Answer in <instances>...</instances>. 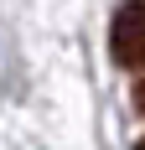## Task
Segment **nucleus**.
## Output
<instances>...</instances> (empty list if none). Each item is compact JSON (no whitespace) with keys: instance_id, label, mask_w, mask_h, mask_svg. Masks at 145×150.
Masks as SVG:
<instances>
[{"instance_id":"nucleus-1","label":"nucleus","mask_w":145,"mask_h":150,"mask_svg":"<svg viewBox=\"0 0 145 150\" xmlns=\"http://www.w3.org/2000/svg\"><path fill=\"white\" fill-rule=\"evenodd\" d=\"M109 42H114V62L145 67V0H124V5L114 11Z\"/></svg>"},{"instance_id":"nucleus-2","label":"nucleus","mask_w":145,"mask_h":150,"mask_svg":"<svg viewBox=\"0 0 145 150\" xmlns=\"http://www.w3.org/2000/svg\"><path fill=\"white\" fill-rule=\"evenodd\" d=\"M135 104H140V109H145V83H140V88H135Z\"/></svg>"},{"instance_id":"nucleus-3","label":"nucleus","mask_w":145,"mask_h":150,"mask_svg":"<svg viewBox=\"0 0 145 150\" xmlns=\"http://www.w3.org/2000/svg\"><path fill=\"white\" fill-rule=\"evenodd\" d=\"M135 150H145V140H140V145H135Z\"/></svg>"}]
</instances>
